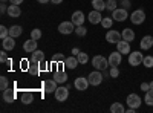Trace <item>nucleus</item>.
<instances>
[{"instance_id": "nucleus-24", "label": "nucleus", "mask_w": 153, "mask_h": 113, "mask_svg": "<svg viewBox=\"0 0 153 113\" xmlns=\"http://www.w3.org/2000/svg\"><path fill=\"white\" fill-rule=\"evenodd\" d=\"M31 61H37V63H42V61H45V54L42 52V51H34L32 52V55H31Z\"/></svg>"}, {"instance_id": "nucleus-3", "label": "nucleus", "mask_w": 153, "mask_h": 113, "mask_svg": "<svg viewBox=\"0 0 153 113\" xmlns=\"http://www.w3.org/2000/svg\"><path fill=\"white\" fill-rule=\"evenodd\" d=\"M143 61H144V55L141 52H132L129 54V64L130 66H139V64H143Z\"/></svg>"}, {"instance_id": "nucleus-12", "label": "nucleus", "mask_w": 153, "mask_h": 113, "mask_svg": "<svg viewBox=\"0 0 153 113\" xmlns=\"http://www.w3.org/2000/svg\"><path fill=\"white\" fill-rule=\"evenodd\" d=\"M123 38V37H121V34L118 32V31H109L107 34H106V40L109 41V43H113V44H117L120 40Z\"/></svg>"}, {"instance_id": "nucleus-32", "label": "nucleus", "mask_w": 153, "mask_h": 113, "mask_svg": "<svg viewBox=\"0 0 153 113\" xmlns=\"http://www.w3.org/2000/svg\"><path fill=\"white\" fill-rule=\"evenodd\" d=\"M75 34L78 35V37H84L87 34V29L84 28V24H81V26H76L75 28Z\"/></svg>"}, {"instance_id": "nucleus-42", "label": "nucleus", "mask_w": 153, "mask_h": 113, "mask_svg": "<svg viewBox=\"0 0 153 113\" xmlns=\"http://www.w3.org/2000/svg\"><path fill=\"white\" fill-rule=\"evenodd\" d=\"M141 90H143V92L150 90V83H143V84H141Z\"/></svg>"}, {"instance_id": "nucleus-15", "label": "nucleus", "mask_w": 153, "mask_h": 113, "mask_svg": "<svg viewBox=\"0 0 153 113\" xmlns=\"http://www.w3.org/2000/svg\"><path fill=\"white\" fill-rule=\"evenodd\" d=\"M23 49H25V52H29V54H32L34 51H37V40L31 38V40H28V41H25Z\"/></svg>"}, {"instance_id": "nucleus-18", "label": "nucleus", "mask_w": 153, "mask_h": 113, "mask_svg": "<svg viewBox=\"0 0 153 113\" xmlns=\"http://www.w3.org/2000/svg\"><path fill=\"white\" fill-rule=\"evenodd\" d=\"M117 47H118V51L121 54H130V44L129 41H126V40H120L117 43Z\"/></svg>"}, {"instance_id": "nucleus-40", "label": "nucleus", "mask_w": 153, "mask_h": 113, "mask_svg": "<svg viewBox=\"0 0 153 113\" xmlns=\"http://www.w3.org/2000/svg\"><path fill=\"white\" fill-rule=\"evenodd\" d=\"M52 60H54V61L57 63V61H65L66 58H65V57H63L61 54H57V55H54V58H52Z\"/></svg>"}, {"instance_id": "nucleus-39", "label": "nucleus", "mask_w": 153, "mask_h": 113, "mask_svg": "<svg viewBox=\"0 0 153 113\" xmlns=\"http://www.w3.org/2000/svg\"><path fill=\"white\" fill-rule=\"evenodd\" d=\"M109 73H110V77H112V78H117L118 75H120V70H118V67H112Z\"/></svg>"}, {"instance_id": "nucleus-6", "label": "nucleus", "mask_w": 153, "mask_h": 113, "mask_svg": "<svg viewBox=\"0 0 153 113\" xmlns=\"http://www.w3.org/2000/svg\"><path fill=\"white\" fill-rule=\"evenodd\" d=\"M130 20H132L133 24H141V23H144V20H146L144 11H143V9H136V11H133V12H132V16H130Z\"/></svg>"}, {"instance_id": "nucleus-31", "label": "nucleus", "mask_w": 153, "mask_h": 113, "mask_svg": "<svg viewBox=\"0 0 153 113\" xmlns=\"http://www.w3.org/2000/svg\"><path fill=\"white\" fill-rule=\"evenodd\" d=\"M112 23H113V18H110V17H103V20H101V24H103L104 29L112 28Z\"/></svg>"}, {"instance_id": "nucleus-43", "label": "nucleus", "mask_w": 153, "mask_h": 113, "mask_svg": "<svg viewBox=\"0 0 153 113\" xmlns=\"http://www.w3.org/2000/svg\"><path fill=\"white\" fill-rule=\"evenodd\" d=\"M5 61H8V57H6V54L3 51V52H0V63H5Z\"/></svg>"}, {"instance_id": "nucleus-41", "label": "nucleus", "mask_w": 153, "mask_h": 113, "mask_svg": "<svg viewBox=\"0 0 153 113\" xmlns=\"http://www.w3.org/2000/svg\"><path fill=\"white\" fill-rule=\"evenodd\" d=\"M121 6H123L124 9H129V8H130V0H123Z\"/></svg>"}, {"instance_id": "nucleus-19", "label": "nucleus", "mask_w": 153, "mask_h": 113, "mask_svg": "<svg viewBox=\"0 0 153 113\" xmlns=\"http://www.w3.org/2000/svg\"><path fill=\"white\" fill-rule=\"evenodd\" d=\"M101 20H103V17H101L100 11H97V9H94L91 14H89V21L92 24H98V23H101Z\"/></svg>"}, {"instance_id": "nucleus-4", "label": "nucleus", "mask_w": 153, "mask_h": 113, "mask_svg": "<svg viewBox=\"0 0 153 113\" xmlns=\"http://www.w3.org/2000/svg\"><path fill=\"white\" fill-rule=\"evenodd\" d=\"M112 18L115 20V21H124V20H127L129 18V14H127V9H124V8H117L113 12H112Z\"/></svg>"}, {"instance_id": "nucleus-44", "label": "nucleus", "mask_w": 153, "mask_h": 113, "mask_svg": "<svg viewBox=\"0 0 153 113\" xmlns=\"http://www.w3.org/2000/svg\"><path fill=\"white\" fill-rule=\"evenodd\" d=\"M0 12H8V8H6V5H5V2H2V5H0Z\"/></svg>"}, {"instance_id": "nucleus-51", "label": "nucleus", "mask_w": 153, "mask_h": 113, "mask_svg": "<svg viewBox=\"0 0 153 113\" xmlns=\"http://www.w3.org/2000/svg\"><path fill=\"white\" fill-rule=\"evenodd\" d=\"M2 2H6V0H2Z\"/></svg>"}, {"instance_id": "nucleus-50", "label": "nucleus", "mask_w": 153, "mask_h": 113, "mask_svg": "<svg viewBox=\"0 0 153 113\" xmlns=\"http://www.w3.org/2000/svg\"><path fill=\"white\" fill-rule=\"evenodd\" d=\"M150 89H153V81L150 83Z\"/></svg>"}, {"instance_id": "nucleus-30", "label": "nucleus", "mask_w": 153, "mask_h": 113, "mask_svg": "<svg viewBox=\"0 0 153 113\" xmlns=\"http://www.w3.org/2000/svg\"><path fill=\"white\" fill-rule=\"evenodd\" d=\"M144 101L147 106H153V89L147 90L146 92V96H144Z\"/></svg>"}, {"instance_id": "nucleus-27", "label": "nucleus", "mask_w": 153, "mask_h": 113, "mask_svg": "<svg viewBox=\"0 0 153 113\" xmlns=\"http://www.w3.org/2000/svg\"><path fill=\"white\" fill-rule=\"evenodd\" d=\"M92 6H94V9L101 12L103 9H106V2H103V0H92Z\"/></svg>"}, {"instance_id": "nucleus-28", "label": "nucleus", "mask_w": 153, "mask_h": 113, "mask_svg": "<svg viewBox=\"0 0 153 113\" xmlns=\"http://www.w3.org/2000/svg\"><path fill=\"white\" fill-rule=\"evenodd\" d=\"M110 112H112V113H123V112H124V107H123L121 103H113V104L110 106Z\"/></svg>"}, {"instance_id": "nucleus-5", "label": "nucleus", "mask_w": 153, "mask_h": 113, "mask_svg": "<svg viewBox=\"0 0 153 113\" xmlns=\"http://www.w3.org/2000/svg\"><path fill=\"white\" fill-rule=\"evenodd\" d=\"M74 31H75V24L72 21H63V23L58 24V32L63 34V35H68Z\"/></svg>"}, {"instance_id": "nucleus-23", "label": "nucleus", "mask_w": 153, "mask_h": 113, "mask_svg": "<svg viewBox=\"0 0 153 113\" xmlns=\"http://www.w3.org/2000/svg\"><path fill=\"white\" fill-rule=\"evenodd\" d=\"M20 99H22V103L23 104H31L32 101H34V95L31 93V92H23L22 93V96H20Z\"/></svg>"}, {"instance_id": "nucleus-2", "label": "nucleus", "mask_w": 153, "mask_h": 113, "mask_svg": "<svg viewBox=\"0 0 153 113\" xmlns=\"http://www.w3.org/2000/svg\"><path fill=\"white\" fill-rule=\"evenodd\" d=\"M103 78H104V75L101 72H98V70H94L92 73H89V77H87L91 86H100L101 83H103Z\"/></svg>"}, {"instance_id": "nucleus-20", "label": "nucleus", "mask_w": 153, "mask_h": 113, "mask_svg": "<svg viewBox=\"0 0 153 113\" xmlns=\"http://www.w3.org/2000/svg\"><path fill=\"white\" fill-rule=\"evenodd\" d=\"M20 14H22V11H20V6L19 5H9V8H8V16L9 17H14V18H17V17H20Z\"/></svg>"}, {"instance_id": "nucleus-25", "label": "nucleus", "mask_w": 153, "mask_h": 113, "mask_svg": "<svg viewBox=\"0 0 153 113\" xmlns=\"http://www.w3.org/2000/svg\"><path fill=\"white\" fill-rule=\"evenodd\" d=\"M22 32H23V29H22V26H19V24H14V26L9 28V35L14 37V38H16V37H20Z\"/></svg>"}, {"instance_id": "nucleus-8", "label": "nucleus", "mask_w": 153, "mask_h": 113, "mask_svg": "<svg viewBox=\"0 0 153 113\" xmlns=\"http://www.w3.org/2000/svg\"><path fill=\"white\" fill-rule=\"evenodd\" d=\"M74 86H75V89H76V90L84 92V90H87V87L91 86V84H89V80H87V78H84V77H78V78L75 80Z\"/></svg>"}, {"instance_id": "nucleus-48", "label": "nucleus", "mask_w": 153, "mask_h": 113, "mask_svg": "<svg viewBox=\"0 0 153 113\" xmlns=\"http://www.w3.org/2000/svg\"><path fill=\"white\" fill-rule=\"evenodd\" d=\"M51 2H52L54 5H60V3L63 2V0H51Z\"/></svg>"}, {"instance_id": "nucleus-37", "label": "nucleus", "mask_w": 153, "mask_h": 113, "mask_svg": "<svg viewBox=\"0 0 153 113\" xmlns=\"http://www.w3.org/2000/svg\"><path fill=\"white\" fill-rule=\"evenodd\" d=\"M31 38L40 40V38H42V31H40V29H32V31H31Z\"/></svg>"}, {"instance_id": "nucleus-1", "label": "nucleus", "mask_w": 153, "mask_h": 113, "mask_svg": "<svg viewBox=\"0 0 153 113\" xmlns=\"http://www.w3.org/2000/svg\"><path fill=\"white\" fill-rule=\"evenodd\" d=\"M92 64H94V67L97 70H106L107 69V64H109V60H106L103 55H97L92 60Z\"/></svg>"}, {"instance_id": "nucleus-46", "label": "nucleus", "mask_w": 153, "mask_h": 113, "mask_svg": "<svg viewBox=\"0 0 153 113\" xmlns=\"http://www.w3.org/2000/svg\"><path fill=\"white\" fill-rule=\"evenodd\" d=\"M9 2H11L12 5H22V3H23V0H9Z\"/></svg>"}, {"instance_id": "nucleus-33", "label": "nucleus", "mask_w": 153, "mask_h": 113, "mask_svg": "<svg viewBox=\"0 0 153 113\" xmlns=\"http://www.w3.org/2000/svg\"><path fill=\"white\" fill-rule=\"evenodd\" d=\"M117 0H107V2H106V9H109V11H115V9H117Z\"/></svg>"}, {"instance_id": "nucleus-26", "label": "nucleus", "mask_w": 153, "mask_h": 113, "mask_svg": "<svg viewBox=\"0 0 153 113\" xmlns=\"http://www.w3.org/2000/svg\"><path fill=\"white\" fill-rule=\"evenodd\" d=\"M28 70H29V73L37 75L38 72L42 70V69H40V63H37V61H31V66L28 67Z\"/></svg>"}, {"instance_id": "nucleus-47", "label": "nucleus", "mask_w": 153, "mask_h": 113, "mask_svg": "<svg viewBox=\"0 0 153 113\" xmlns=\"http://www.w3.org/2000/svg\"><path fill=\"white\" fill-rule=\"evenodd\" d=\"M37 2H38V3H42V5H46V3L51 2V0H37Z\"/></svg>"}, {"instance_id": "nucleus-38", "label": "nucleus", "mask_w": 153, "mask_h": 113, "mask_svg": "<svg viewBox=\"0 0 153 113\" xmlns=\"http://www.w3.org/2000/svg\"><path fill=\"white\" fill-rule=\"evenodd\" d=\"M9 35V29L6 28V26H3V24H2V26H0V38H6V37Z\"/></svg>"}, {"instance_id": "nucleus-49", "label": "nucleus", "mask_w": 153, "mask_h": 113, "mask_svg": "<svg viewBox=\"0 0 153 113\" xmlns=\"http://www.w3.org/2000/svg\"><path fill=\"white\" fill-rule=\"evenodd\" d=\"M72 54H75V55H78V54H80V51H78V49H76V47H75V49H74V51H72Z\"/></svg>"}, {"instance_id": "nucleus-36", "label": "nucleus", "mask_w": 153, "mask_h": 113, "mask_svg": "<svg viewBox=\"0 0 153 113\" xmlns=\"http://www.w3.org/2000/svg\"><path fill=\"white\" fill-rule=\"evenodd\" d=\"M76 58H78V61L81 63V64H86V63L89 61V57H87V54H84V52H80L78 55H76Z\"/></svg>"}, {"instance_id": "nucleus-13", "label": "nucleus", "mask_w": 153, "mask_h": 113, "mask_svg": "<svg viewBox=\"0 0 153 113\" xmlns=\"http://www.w3.org/2000/svg\"><path fill=\"white\" fill-rule=\"evenodd\" d=\"M71 21L75 24V26H81V24H84V14L81 11H75L72 14V18Z\"/></svg>"}, {"instance_id": "nucleus-35", "label": "nucleus", "mask_w": 153, "mask_h": 113, "mask_svg": "<svg viewBox=\"0 0 153 113\" xmlns=\"http://www.w3.org/2000/svg\"><path fill=\"white\" fill-rule=\"evenodd\" d=\"M9 87V83H8V78H5V77H2L0 78V90L2 92H5L6 89Z\"/></svg>"}, {"instance_id": "nucleus-29", "label": "nucleus", "mask_w": 153, "mask_h": 113, "mask_svg": "<svg viewBox=\"0 0 153 113\" xmlns=\"http://www.w3.org/2000/svg\"><path fill=\"white\" fill-rule=\"evenodd\" d=\"M54 80H55L57 83H66L68 75H66L65 72H57V73L54 75Z\"/></svg>"}, {"instance_id": "nucleus-45", "label": "nucleus", "mask_w": 153, "mask_h": 113, "mask_svg": "<svg viewBox=\"0 0 153 113\" xmlns=\"http://www.w3.org/2000/svg\"><path fill=\"white\" fill-rule=\"evenodd\" d=\"M40 69H42V70H48V64H46L45 61H42V63H40Z\"/></svg>"}, {"instance_id": "nucleus-7", "label": "nucleus", "mask_w": 153, "mask_h": 113, "mask_svg": "<svg viewBox=\"0 0 153 113\" xmlns=\"http://www.w3.org/2000/svg\"><path fill=\"white\" fill-rule=\"evenodd\" d=\"M121 55H123V54H121L120 51L112 52V54L109 55V66H112V67H118V66L121 64V60H123Z\"/></svg>"}, {"instance_id": "nucleus-34", "label": "nucleus", "mask_w": 153, "mask_h": 113, "mask_svg": "<svg viewBox=\"0 0 153 113\" xmlns=\"http://www.w3.org/2000/svg\"><path fill=\"white\" fill-rule=\"evenodd\" d=\"M143 64H144L146 67L152 69V67H153V57H152V55H147V57H144V61H143Z\"/></svg>"}, {"instance_id": "nucleus-9", "label": "nucleus", "mask_w": 153, "mask_h": 113, "mask_svg": "<svg viewBox=\"0 0 153 113\" xmlns=\"http://www.w3.org/2000/svg\"><path fill=\"white\" fill-rule=\"evenodd\" d=\"M126 103L129 104V107H133V109H138L139 106H141V98H139V95H136V93H132V95H129L127 96V99H126Z\"/></svg>"}, {"instance_id": "nucleus-17", "label": "nucleus", "mask_w": 153, "mask_h": 113, "mask_svg": "<svg viewBox=\"0 0 153 113\" xmlns=\"http://www.w3.org/2000/svg\"><path fill=\"white\" fill-rule=\"evenodd\" d=\"M3 101L8 103V104L14 103V101H16V92H14V90H11L9 87H8V89L3 92Z\"/></svg>"}, {"instance_id": "nucleus-11", "label": "nucleus", "mask_w": 153, "mask_h": 113, "mask_svg": "<svg viewBox=\"0 0 153 113\" xmlns=\"http://www.w3.org/2000/svg\"><path fill=\"white\" fill-rule=\"evenodd\" d=\"M57 81L55 80H46L45 83H43V90L46 92V93H55V90H57Z\"/></svg>"}, {"instance_id": "nucleus-22", "label": "nucleus", "mask_w": 153, "mask_h": 113, "mask_svg": "<svg viewBox=\"0 0 153 113\" xmlns=\"http://www.w3.org/2000/svg\"><path fill=\"white\" fill-rule=\"evenodd\" d=\"M152 46H153V37H152V35H146V37H143V40H141V47L144 49V51L150 49Z\"/></svg>"}, {"instance_id": "nucleus-10", "label": "nucleus", "mask_w": 153, "mask_h": 113, "mask_svg": "<svg viewBox=\"0 0 153 113\" xmlns=\"http://www.w3.org/2000/svg\"><path fill=\"white\" fill-rule=\"evenodd\" d=\"M69 96V90H68V87H57V90H55V99L60 103L63 101H66Z\"/></svg>"}, {"instance_id": "nucleus-14", "label": "nucleus", "mask_w": 153, "mask_h": 113, "mask_svg": "<svg viewBox=\"0 0 153 113\" xmlns=\"http://www.w3.org/2000/svg\"><path fill=\"white\" fill-rule=\"evenodd\" d=\"M2 46H3V49H5V51H12V49L16 47V41H14V37L8 35L6 38H3V40H2Z\"/></svg>"}, {"instance_id": "nucleus-16", "label": "nucleus", "mask_w": 153, "mask_h": 113, "mask_svg": "<svg viewBox=\"0 0 153 113\" xmlns=\"http://www.w3.org/2000/svg\"><path fill=\"white\" fill-rule=\"evenodd\" d=\"M63 63H65V67H66V69H71V70H72V69H75L76 66H78L80 61H78V58H76V57H68Z\"/></svg>"}, {"instance_id": "nucleus-21", "label": "nucleus", "mask_w": 153, "mask_h": 113, "mask_svg": "<svg viewBox=\"0 0 153 113\" xmlns=\"http://www.w3.org/2000/svg\"><path fill=\"white\" fill-rule=\"evenodd\" d=\"M121 37H123V40H126V41H133L135 40V32L130 29V28H126L123 32H121Z\"/></svg>"}]
</instances>
